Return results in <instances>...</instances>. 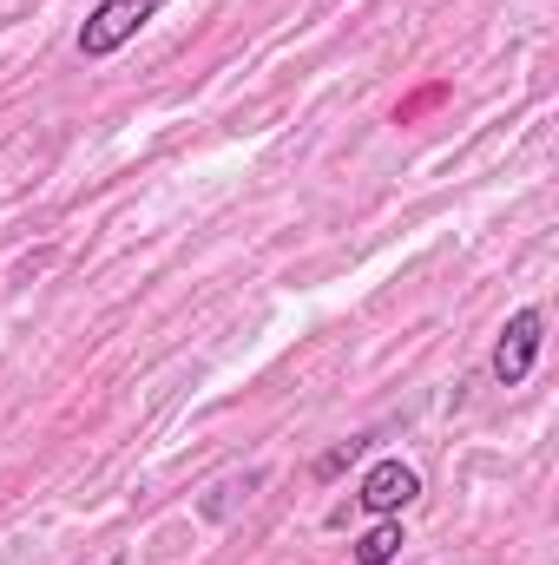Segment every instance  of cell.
Segmentation results:
<instances>
[{
  "mask_svg": "<svg viewBox=\"0 0 559 565\" xmlns=\"http://www.w3.org/2000/svg\"><path fill=\"white\" fill-rule=\"evenodd\" d=\"M158 7H165V0H99V7L86 13V26H80V60H113Z\"/></svg>",
  "mask_w": 559,
  "mask_h": 565,
  "instance_id": "6da1fadb",
  "label": "cell"
},
{
  "mask_svg": "<svg viewBox=\"0 0 559 565\" xmlns=\"http://www.w3.org/2000/svg\"><path fill=\"white\" fill-rule=\"evenodd\" d=\"M540 335H547V316H540V309H514V316H507V329H500V342H494V382H500V388H520V382L534 375Z\"/></svg>",
  "mask_w": 559,
  "mask_h": 565,
  "instance_id": "7a4b0ae2",
  "label": "cell"
},
{
  "mask_svg": "<svg viewBox=\"0 0 559 565\" xmlns=\"http://www.w3.org/2000/svg\"><path fill=\"white\" fill-rule=\"evenodd\" d=\"M421 493V480H415V467L409 460H376L369 473H362V487H356V500H362V513H402L409 500Z\"/></svg>",
  "mask_w": 559,
  "mask_h": 565,
  "instance_id": "3957f363",
  "label": "cell"
},
{
  "mask_svg": "<svg viewBox=\"0 0 559 565\" xmlns=\"http://www.w3.org/2000/svg\"><path fill=\"white\" fill-rule=\"evenodd\" d=\"M402 546H409V540H402V526H395V520H382L376 533H362V540H356V565H395V559H402Z\"/></svg>",
  "mask_w": 559,
  "mask_h": 565,
  "instance_id": "277c9868",
  "label": "cell"
},
{
  "mask_svg": "<svg viewBox=\"0 0 559 565\" xmlns=\"http://www.w3.org/2000/svg\"><path fill=\"white\" fill-rule=\"evenodd\" d=\"M369 440H376V434H356V440H342V447H329V454L316 460V480H336V473H342L349 460H362V454H369Z\"/></svg>",
  "mask_w": 559,
  "mask_h": 565,
  "instance_id": "5b68a950",
  "label": "cell"
},
{
  "mask_svg": "<svg viewBox=\"0 0 559 565\" xmlns=\"http://www.w3.org/2000/svg\"><path fill=\"white\" fill-rule=\"evenodd\" d=\"M264 473H244V480H224V487H211V500H204V520H224L231 507H238V493H251Z\"/></svg>",
  "mask_w": 559,
  "mask_h": 565,
  "instance_id": "8992f818",
  "label": "cell"
}]
</instances>
